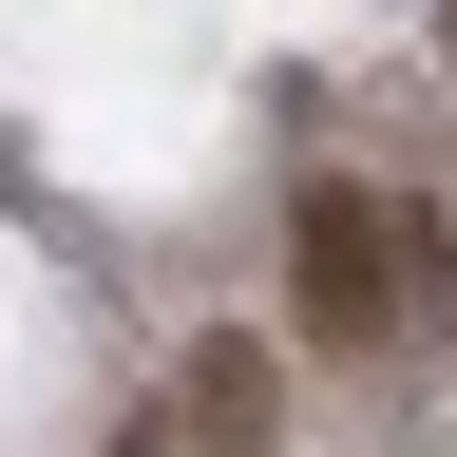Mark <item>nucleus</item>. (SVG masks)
<instances>
[{
    "mask_svg": "<svg viewBox=\"0 0 457 457\" xmlns=\"http://www.w3.org/2000/svg\"><path fill=\"white\" fill-rule=\"evenodd\" d=\"M286 305H305L324 362H381V343L420 324V286H400V210L343 191V171H305V191H286Z\"/></svg>",
    "mask_w": 457,
    "mask_h": 457,
    "instance_id": "obj_1",
    "label": "nucleus"
},
{
    "mask_svg": "<svg viewBox=\"0 0 457 457\" xmlns=\"http://www.w3.org/2000/svg\"><path fill=\"white\" fill-rule=\"evenodd\" d=\"M267 420H286V381H267V343H248V324H228V343H210V362H191V438H210V457H248Z\"/></svg>",
    "mask_w": 457,
    "mask_h": 457,
    "instance_id": "obj_2",
    "label": "nucleus"
},
{
    "mask_svg": "<svg viewBox=\"0 0 457 457\" xmlns=\"http://www.w3.org/2000/svg\"><path fill=\"white\" fill-rule=\"evenodd\" d=\"M114 457H171V438H153V420H134V438H114Z\"/></svg>",
    "mask_w": 457,
    "mask_h": 457,
    "instance_id": "obj_3",
    "label": "nucleus"
}]
</instances>
